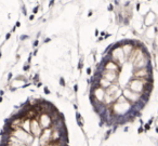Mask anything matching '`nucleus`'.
Segmentation results:
<instances>
[{
	"instance_id": "f257e3e1",
	"label": "nucleus",
	"mask_w": 158,
	"mask_h": 146,
	"mask_svg": "<svg viewBox=\"0 0 158 146\" xmlns=\"http://www.w3.org/2000/svg\"><path fill=\"white\" fill-rule=\"evenodd\" d=\"M0 146H69L67 126L52 104L37 101L6 121Z\"/></svg>"
}]
</instances>
